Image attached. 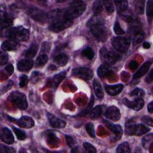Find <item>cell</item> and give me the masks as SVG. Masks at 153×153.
Segmentation results:
<instances>
[{"label":"cell","instance_id":"obj_1","mask_svg":"<svg viewBox=\"0 0 153 153\" xmlns=\"http://www.w3.org/2000/svg\"><path fill=\"white\" fill-rule=\"evenodd\" d=\"M87 26L94 38L100 42H105L108 38L107 30L102 18L95 16L89 20Z\"/></svg>","mask_w":153,"mask_h":153},{"label":"cell","instance_id":"obj_2","mask_svg":"<svg viewBox=\"0 0 153 153\" xmlns=\"http://www.w3.org/2000/svg\"><path fill=\"white\" fill-rule=\"evenodd\" d=\"M3 34L9 39L17 41L25 42L29 39V31L22 26L7 28L4 30Z\"/></svg>","mask_w":153,"mask_h":153},{"label":"cell","instance_id":"obj_3","mask_svg":"<svg viewBox=\"0 0 153 153\" xmlns=\"http://www.w3.org/2000/svg\"><path fill=\"white\" fill-rule=\"evenodd\" d=\"M86 4L83 1H74L69 7L65 10L66 19L72 20L81 16L86 9Z\"/></svg>","mask_w":153,"mask_h":153},{"label":"cell","instance_id":"obj_4","mask_svg":"<svg viewBox=\"0 0 153 153\" xmlns=\"http://www.w3.org/2000/svg\"><path fill=\"white\" fill-rule=\"evenodd\" d=\"M150 128L143 124H136L133 120H128L126 123L125 132L127 135L141 136L148 133Z\"/></svg>","mask_w":153,"mask_h":153},{"label":"cell","instance_id":"obj_5","mask_svg":"<svg viewBox=\"0 0 153 153\" xmlns=\"http://www.w3.org/2000/svg\"><path fill=\"white\" fill-rule=\"evenodd\" d=\"M18 109L25 111L27 108L28 104L25 94L19 91H14L10 94L7 98Z\"/></svg>","mask_w":153,"mask_h":153},{"label":"cell","instance_id":"obj_6","mask_svg":"<svg viewBox=\"0 0 153 153\" xmlns=\"http://www.w3.org/2000/svg\"><path fill=\"white\" fill-rule=\"evenodd\" d=\"M100 58L104 64L109 66L114 65L120 59V56L117 53L109 51L106 47H103L100 50Z\"/></svg>","mask_w":153,"mask_h":153},{"label":"cell","instance_id":"obj_7","mask_svg":"<svg viewBox=\"0 0 153 153\" xmlns=\"http://www.w3.org/2000/svg\"><path fill=\"white\" fill-rule=\"evenodd\" d=\"M73 21L72 20L66 18L59 19L51 22L49 29L54 32H59L71 27Z\"/></svg>","mask_w":153,"mask_h":153},{"label":"cell","instance_id":"obj_8","mask_svg":"<svg viewBox=\"0 0 153 153\" xmlns=\"http://www.w3.org/2000/svg\"><path fill=\"white\" fill-rule=\"evenodd\" d=\"M113 47L120 53H126L130 45V40L127 37L117 36L111 41Z\"/></svg>","mask_w":153,"mask_h":153},{"label":"cell","instance_id":"obj_9","mask_svg":"<svg viewBox=\"0 0 153 153\" xmlns=\"http://www.w3.org/2000/svg\"><path fill=\"white\" fill-rule=\"evenodd\" d=\"M72 74L78 78L88 81L91 79L93 76L92 69L86 67L75 68L72 71Z\"/></svg>","mask_w":153,"mask_h":153},{"label":"cell","instance_id":"obj_10","mask_svg":"<svg viewBox=\"0 0 153 153\" xmlns=\"http://www.w3.org/2000/svg\"><path fill=\"white\" fill-rule=\"evenodd\" d=\"M123 103L129 108H131L134 111H140L144 106V100L141 99H136L134 101H130L127 98H124L123 100Z\"/></svg>","mask_w":153,"mask_h":153},{"label":"cell","instance_id":"obj_11","mask_svg":"<svg viewBox=\"0 0 153 153\" xmlns=\"http://www.w3.org/2000/svg\"><path fill=\"white\" fill-rule=\"evenodd\" d=\"M105 116L109 120L114 121H117L120 119L121 113L117 107L112 106L106 109Z\"/></svg>","mask_w":153,"mask_h":153},{"label":"cell","instance_id":"obj_12","mask_svg":"<svg viewBox=\"0 0 153 153\" xmlns=\"http://www.w3.org/2000/svg\"><path fill=\"white\" fill-rule=\"evenodd\" d=\"M66 72L65 71L60 72V73L54 75L49 79L48 81V85L54 89H56L61 81L65 78Z\"/></svg>","mask_w":153,"mask_h":153},{"label":"cell","instance_id":"obj_13","mask_svg":"<svg viewBox=\"0 0 153 153\" xmlns=\"http://www.w3.org/2000/svg\"><path fill=\"white\" fill-rule=\"evenodd\" d=\"M17 124L22 128H30L34 126L33 120L29 116H22L19 120L16 121Z\"/></svg>","mask_w":153,"mask_h":153},{"label":"cell","instance_id":"obj_14","mask_svg":"<svg viewBox=\"0 0 153 153\" xmlns=\"http://www.w3.org/2000/svg\"><path fill=\"white\" fill-rule=\"evenodd\" d=\"M20 45L19 41L14 39H8L3 42L1 45V49L4 51L16 50L20 47Z\"/></svg>","mask_w":153,"mask_h":153},{"label":"cell","instance_id":"obj_15","mask_svg":"<svg viewBox=\"0 0 153 153\" xmlns=\"http://www.w3.org/2000/svg\"><path fill=\"white\" fill-rule=\"evenodd\" d=\"M103 123L107 126V127L115 134L117 138H121L123 134V130L121 126L118 124H114L112 122L106 120H103Z\"/></svg>","mask_w":153,"mask_h":153},{"label":"cell","instance_id":"obj_16","mask_svg":"<svg viewBox=\"0 0 153 153\" xmlns=\"http://www.w3.org/2000/svg\"><path fill=\"white\" fill-rule=\"evenodd\" d=\"M1 139L4 143L8 145L12 144L14 142V138L12 132L7 127L2 128L1 134Z\"/></svg>","mask_w":153,"mask_h":153},{"label":"cell","instance_id":"obj_17","mask_svg":"<svg viewBox=\"0 0 153 153\" xmlns=\"http://www.w3.org/2000/svg\"><path fill=\"white\" fill-rule=\"evenodd\" d=\"M29 15L34 20L39 22L48 20V13H44L39 9H31L29 11Z\"/></svg>","mask_w":153,"mask_h":153},{"label":"cell","instance_id":"obj_18","mask_svg":"<svg viewBox=\"0 0 153 153\" xmlns=\"http://www.w3.org/2000/svg\"><path fill=\"white\" fill-rule=\"evenodd\" d=\"M33 62L30 59H22L20 60L17 65V68L20 72H28L33 67Z\"/></svg>","mask_w":153,"mask_h":153},{"label":"cell","instance_id":"obj_19","mask_svg":"<svg viewBox=\"0 0 153 153\" xmlns=\"http://www.w3.org/2000/svg\"><path fill=\"white\" fill-rule=\"evenodd\" d=\"M47 117L50 122V125L54 127V128H63L66 126V123L56 116H54L53 114L48 113Z\"/></svg>","mask_w":153,"mask_h":153},{"label":"cell","instance_id":"obj_20","mask_svg":"<svg viewBox=\"0 0 153 153\" xmlns=\"http://www.w3.org/2000/svg\"><path fill=\"white\" fill-rule=\"evenodd\" d=\"M124 88V85L121 84L106 85L105 90L107 93L111 96H115L118 94Z\"/></svg>","mask_w":153,"mask_h":153},{"label":"cell","instance_id":"obj_21","mask_svg":"<svg viewBox=\"0 0 153 153\" xmlns=\"http://www.w3.org/2000/svg\"><path fill=\"white\" fill-rule=\"evenodd\" d=\"M151 65H152V63L150 62H145L142 65V66L139 69V70L133 75V78L137 79L143 76L148 71Z\"/></svg>","mask_w":153,"mask_h":153},{"label":"cell","instance_id":"obj_22","mask_svg":"<svg viewBox=\"0 0 153 153\" xmlns=\"http://www.w3.org/2000/svg\"><path fill=\"white\" fill-rule=\"evenodd\" d=\"M13 23V17L7 13L2 16L1 18V29H6L10 27V26Z\"/></svg>","mask_w":153,"mask_h":153},{"label":"cell","instance_id":"obj_23","mask_svg":"<svg viewBox=\"0 0 153 153\" xmlns=\"http://www.w3.org/2000/svg\"><path fill=\"white\" fill-rule=\"evenodd\" d=\"M141 27L142 25L138 18H136L132 22L129 23V30L131 32L133 33L134 35L140 31Z\"/></svg>","mask_w":153,"mask_h":153},{"label":"cell","instance_id":"obj_24","mask_svg":"<svg viewBox=\"0 0 153 153\" xmlns=\"http://www.w3.org/2000/svg\"><path fill=\"white\" fill-rule=\"evenodd\" d=\"M111 72V68L109 67V66L103 64L100 65L97 71V74L100 77H105L107 76L108 75H109L110 74Z\"/></svg>","mask_w":153,"mask_h":153},{"label":"cell","instance_id":"obj_25","mask_svg":"<svg viewBox=\"0 0 153 153\" xmlns=\"http://www.w3.org/2000/svg\"><path fill=\"white\" fill-rule=\"evenodd\" d=\"M103 109V106L102 105H97L90 111V118L92 120H95L98 118L102 114Z\"/></svg>","mask_w":153,"mask_h":153},{"label":"cell","instance_id":"obj_26","mask_svg":"<svg viewBox=\"0 0 153 153\" xmlns=\"http://www.w3.org/2000/svg\"><path fill=\"white\" fill-rule=\"evenodd\" d=\"M114 3L115 4L117 12L120 14L127 10L128 2L127 1H115Z\"/></svg>","mask_w":153,"mask_h":153},{"label":"cell","instance_id":"obj_27","mask_svg":"<svg viewBox=\"0 0 153 153\" xmlns=\"http://www.w3.org/2000/svg\"><path fill=\"white\" fill-rule=\"evenodd\" d=\"M68 61V57L66 54L64 53H60L57 55L54 58V62L59 66H63L66 65Z\"/></svg>","mask_w":153,"mask_h":153},{"label":"cell","instance_id":"obj_28","mask_svg":"<svg viewBox=\"0 0 153 153\" xmlns=\"http://www.w3.org/2000/svg\"><path fill=\"white\" fill-rule=\"evenodd\" d=\"M93 86L96 96L99 98H102L104 96V93L102 87V85L99 81L95 79L93 81Z\"/></svg>","mask_w":153,"mask_h":153},{"label":"cell","instance_id":"obj_29","mask_svg":"<svg viewBox=\"0 0 153 153\" xmlns=\"http://www.w3.org/2000/svg\"><path fill=\"white\" fill-rule=\"evenodd\" d=\"M48 59V57L46 54H42L39 55L36 59L35 61V66L36 67H41L44 66Z\"/></svg>","mask_w":153,"mask_h":153},{"label":"cell","instance_id":"obj_30","mask_svg":"<svg viewBox=\"0 0 153 153\" xmlns=\"http://www.w3.org/2000/svg\"><path fill=\"white\" fill-rule=\"evenodd\" d=\"M152 139H153L152 133H150L146 135L142 140V143L143 147L146 149H149L150 146L152 145Z\"/></svg>","mask_w":153,"mask_h":153},{"label":"cell","instance_id":"obj_31","mask_svg":"<svg viewBox=\"0 0 153 153\" xmlns=\"http://www.w3.org/2000/svg\"><path fill=\"white\" fill-rule=\"evenodd\" d=\"M38 50V45L36 44H32L30 48L26 51L25 56L29 59L32 58L35 56Z\"/></svg>","mask_w":153,"mask_h":153},{"label":"cell","instance_id":"obj_32","mask_svg":"<svg viewBox=\"0 0 153 153\" xmlns=\"http://www.w3.org/2000/svg\"><path fill=\"white\" fill-rule=\"evenodd\" d=\"M144 3L142 0H137L133 2V5L136 11L139 14H143L144 13Z\"/></svg>","mask_w":153,"mask_h":153},{"label":"cell","instance_id":"obj_33","mask_svg":"<svg viewBox=\"0 0 153 153\" xmlns=\"http://www.w3.org/2000/svg\"><path fill=\"white\" fill-rule=\"evenodd\" d=\"M122 19L125 20L126 22L130 23L132 22L134 20H135L137 17L134 16V14L130 11H128L127 10L120 14Z\"/></svg>","mask_w":153,"mask_h":153},{"label":"cell","instance_id":"obj_34","mask_svg":"<svg viewBox=\"0 0 153 153\" xmlns=\"http://www.w3.org/2000/svg\"><path fill=\"white\" fill-rule=\"evenodd\" d=\"M66 140L68 145L72 149V152H77L78 151V144L76 141L71 136L66 135Z\"/></svg>","mask_w":153,"mask_h":153},{"label":"cell","instance_id":"obj_35","mask_svg":"<svg viewBox=\"0 0 153 153\" xmlns=\"http://www.w3.org/2000/svg\"><path fill=\"white\" fill-rule=\"evenodd\" d=\"M130 96L135 99H142V97L145 96V92L141 88H136L133 91H131V92L130 93Z\"/></svg>","mask_w":153,"mask_h":153},{"label":"cell","instance_id":"obj_36","mask_svg":"<svg viewBox=\"0 0 153 153\" xmlns=\"http://www.w3.org/2000/svg\"><path fill=\"white\" fill-rule=\"evenodd\" d=\"M82 55L89 60H92L94 56V52L91 47H85L81 52Z\"/></svg>","mask_w":153,"mask_h":153},{"label":"cell","instance_id":"obj_37","mask_svg":"<svg viewBox=\"0 0 153 153\" xmlns=\"http://www.w3.org/2000/svg\"><path fill=\"white\" fill-rule=\"evenodd\" d=\"M130 148L127 142H123L119 145L117 148V152H130Z\"/></svg>","mask_w":153,"mask_h":153},{"label":"cell","instance_id":"obj_38","mask_svg":"<svg viewBox=\"0 0 153 153\" xmlns=\"http://www.w3.org/2000/svg\"><path fill=\"white\" fill-rule=\"evenodd\" d=\"M93 10L96 16L100 14L103 11V7H102V5L101 4V2L99 1H94L93 4Z\"/></svg>","mask_w":153,"mask_h":153},{"label":"cell","instance_id":"obj_39","mask_svg":"<svg viewBox=\"0 0 153 153\" xmlns=\"http://www.w3.org/2000/svg\"><path fill=\"white\" fill-rule=\"evenodd\" d=\"M146 14L148 18V20H150L151 22L153 16V2L151 1H149L147 2Z\"/></svg>","mask_w":153,"mask_h":153},{"label":"cell","instance_id":"obj_40","mask_svg":"<svg viewBox=\"0 0 153 153\" xmlns=\"http://www.w3.org/2000/svg\"><path fill=\"white\" fill-rule=\"evenodd\" d=\"M13 131L14 132V133L16 134L17 139L19 140H25L26 137V133L24 131L18 128H16L15 127H13Z\"/></svg>","mask_w":153,"mask_h":153},{"label":"cell","instance_id":"obj_41","mask_svg":"<svg viewBox=\"0 0 153 153\" xmlns=\"http://www.w3.org/2000/svg\"><path fill=\"white\" fill-rule=\"evenodd\" d=\"M103 3L108 13L111 14L114 11V5L111 1H103Z\"/></svg>","mask_w":153,"mask_h":153},{"label":"cell","instance_id":"obj_42","mask_svg":"<svg viewBox=\"0 0 153 153\" xmlns=\"http://www.w3.org/2000/svg\"><path fill=\"white\" fill-rule=\"evenodd\" d=\"M144 36H145L144 33H143L140 31L136 33V34H134V37H133V44L136 45V44L140 43V42H142V40L144 38Z\"/></svg>","mask_w":153,"mask_h":153},{"label":"cell","instance_id":"obj_43","mask_svg":"<svg viewBox=\"0 0 153 153\" xmlns=\"http://www.w3.org/2000/svg\"><path fill=\"white\" fill-rule=\"evenodd\" d=\"M93 103H94V97H93V96L92 95L90 98V100L88 104L87 107L85 109H84L82 112H81V113L79 114V115H84L88 114V112H90V111H91V108L93 106Z\"/></svg>","mask_w":153,"mask_h":153},{"label":"cell","instance_id":"obj_44","mask_svg":"<svg viewBox=\"0 0 153 153\" xmlns=\"http://www.w3.org/2000/svg\"><path fill=\"white\" fill-rule=\"evenodd\" d=\"M85 130L88 134L89 136H90L92 137H94L96 136L95 135V131L94 128V125L92 123H88L85 125Z\"/></svg>","mask_w":153,"mask_h":153},{"label":"cell","instance_id":"obj_45","mask_svg":"<svg viewBox=\"0 0 153 153\" xmlns=\"http://www.w3.org/2000/svg\"><path fill=\"white\" fill-rule=\"evenodd\" d=\"M84 151L87 153H95L96 152V148L90 143L84 142Z\"/></svg>","mask_w":153,"mask_h":153},{"label":"cell","instance_id":"obj_46","mask_svg":"<svg viewBox=\"0 0 153 153\" xmlns=\"http://www.w3.org/2000/svg\"><path fill=\"white\" fill-rule=\"evenodd\" d=\"M114 31L118 35H121L125 33L124 30H123V29L121 28L120 23L118 22H116L114 24Z\"/></svg>","mask_w":153,"mask_h":153},{"label":"cell","instance_id":"obj_47","mask_svg":"<svg viewBox=\"0 0 153 153\" xmlns=\"http://www.w3.org/2000/svg\"><path fill=\"white\" fill-rule=\"evenodd\" d=\"M28 82V78L27 76V75H22L20 77H19V85L20 86V87L22 88L23 87H25Z\"/></svg>","mask_w":153,"mask_h":153},{"label":"cell","instance_id":"obj_48","mask_svg":"<svg viewBox=\"0 0 153 153\" xmlns=\"http://www.w3.org/2000/svg\"><path fill=\"white\" fill-rule=\"evenodd\" d=\"M8 60V56L5 52L1 53L0 54V61H1V66H3L5 65Z\"/></svg>","mask_w":153,"mask_h":153},{"label":"cell","instance_id":"obj_49","mask_svg":"<svg viewBox=\"0 0 153 153\" xmlns=\"http://www.w3.org/2000/svg\"><path fill=\"white\" fill-rule=\"evenodd\" d=\"M1 151L2 152H8V153H11V152H15L16 150L14 148L12 147H9L8 146L4 145H1Z\"/></svg>","mask_w":153,"mask_h":153},{"label":"cell","instance_id":"obj_50","mask_svg":"<svg viewBox=\"0 0 153 153\" xmlns=\"http://www.w3.org/2000/svg\"><path fill=\"white\" fill-rule=\"evenodd\" d=\"M51 48V44L48 42H45L42 44L41 47V52H43V54L48 53Z\"/></svg>","mask_w":153,"mask_h":153},{"label":"cell","instance_id":"obj_51","mask_svg":"<svg viewBox=\"0 0 153 153\" xmlns=\"http://www.w3.org/2000/svg\"><path fill=\"white\" fill-rule=\"evenodd\" d=\"M141 120H142V121L143 123L146 124L148 125V126H151V127H152V126H153L152 119L151 117H148V116H143V117L142 118Z\"/></svg>","mask_w":153,"mask_h":153},{"label":"cell","instance_id":"obj_52","mask_svg":"<svg viewBox=\"0 0 153 153\" xmlns=\"http://www.w3.org/2000/svg\"><path fill=\"white\" fill-rule=\"evenodd\" d=\"M41 76V74L37 72V71H34L32 75H31V77L30 79L33 82V81H38L39 79V78Z\"/></svg>","mask_w":153,"mask_h":153},{"label":"cell","instance_id":"obj_53","mask_svg":"<svg viewBox=\"0 0 153 153\" xmlns=\"http://www.w3.org/2000/svg\"><path fill=\"white\" fill-rule=\"evenodd\" d=\"M47 138L48 142H50V143H55L57 140V137L54 133H48V134L47 135Z\"/></svg>","mask_w":153,"mask_h":153},{"label":"cell","instance_id":"obj_54","mask_svg":"<svg viewBox=\"0 0 153 153\" xmlns=\"http://www.w3.org/2000/svg\"><path fill=\"white\" fill-rule=\"evenodd\" d=\"M128 66H129V68L131 69V70H133V71H134L135 69H136L138 67V63L135 61V60H131L130 63H129V65H128Z\"/></svg>","mask_w":153,"mask_h":153},{"label":"cell","instance_id":"obj_55","mask_svg":"<svg viewBox=\"0 0 153 153\" xmlns=\"http://www.w3.org/2000/svg\"><path fill=\"white\" fill-rule=\"evenodd\" d=\"M5 71L9 75H11L13 72H14V68L12 65H8L5 68Z\"/></svg>","mask_w":153,"mask_h":153},{"label":"cell","instance_id":"obj_56","mask_svg":"<svg viewBox=\"0 0 153 153\" xmlns=\"http://www.w3.org/2000/svg\"><path fill=\"white\" fill-rule=\"evenodd\" d=\"M152 73H153V69H151V71L149 72V73L148 74V75L146 78V81L147 83H151L152 82V79H153V74Z\"/></svg>","mask_w":153,"mask_h":153},{"label":"cell","instance_id":"obj_57","mask_svg":"<svg viewBox=\"0 0 153 153\" xmlns=\"http://www.w3.org/2000/svg\"><path fill=\"white\" fill-rule=\"evenodd\" d=\"M13 85V82L11 81H9V82H8V84L3 88V89L2 90V91H3V93L7 91L9 89H10L11 88V86Z\"/></svg>","mask_w":153,"mask_h":153},{"label":"cell","instance_id":"obj_58","mask_svg":"<svg viewBox=\"0 0 153 153\" xmlns=\"http://www.w3.org/2000/svg\"><path fill=\"white\" fill-rule=\"evenodd\" d=\"M153 102H151L148 105V111L149 113H152L153 112Z\"/></svg>","mask_w":153,"mask_h":153},{"label":"cell","instance_id":"obj_59","mask_svg":"<svg viewBox=\"0 0 153 153\" xmlns=\"http://www.w3.org/2000/svg\"><path fill=\"white\" fill-rule=\"evenodd\" d=\"M151 47V45L149 42H144L143 43V47L146 48V49H148V48H149Z\"/></svg>","mask_w":153,"mask_h":153}]
</instances>
